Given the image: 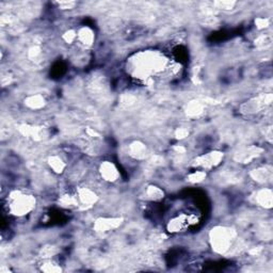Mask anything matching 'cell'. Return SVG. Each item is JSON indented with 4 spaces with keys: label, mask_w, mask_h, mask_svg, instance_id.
<instances>
[{
    "label": "cell",
    "mask_w": 273,
    "mask_h": 273,
    "mask_svg": "<svg viewBox=\"0 0 273 273\" xmlns=\"http://www.w3.org/2000/svg\"><path fill=\"white\" fill-rule=\"evenodd\" d=\"M178 71V64L172 62L160 50L146 49L138 51L127 61L129 75L143 83L154 81L156 77L176 75Z\"/></svg>",
    "instance_id": "6da1fadb"
},
{
    "label": "cell",
    "mask_w": 273,
    "mask_h": 273,
    "mask_svg": "<svg viewBox=\"0 0 273 273\" xmlns=\"http://www.w3.org/2000/svg\"><path fill=\"white\" fill-rule=\"evenodd\" d=\"M38 204L36 195L22 189H15L8 192L4 199V207L12 217L22 219L28 217L35 211Z\"/></svg>",
    "instance_id": "7a4b0ae2"
},
{
    "label": "cell",
    "mask_w": 273,
    "mask_h": 273,
    "mask_svg": "<svg viewBox=\"0 0 273 273\" xmlns=\"http://www.w3.org/2000/svg\"><path fill=\"white\" fill-rule=\"evenodd\" d=\"M236 239V231L229 226L218 225L209 232V242L212 250L219 255L230 252Z\"/></svg>",
    "instance_id": "3957f363"
},
{
    "label": "cell",
    "mask_w": 273,
    "mask_h": 273,
    "mask_svg": "<svg viewBox=\"0 0 273 273\" xmlns=\"http://www.w3.org/2000/svg\"><path fill=\"white\" fill-rule=\"evenodd\" d=\"M224 158V153L221 151H210L207 153H204V154H201L196 156L195 159L192 160L191 165L195 169L198 170H203V171H212L216 169L217 166L222 163Z\"/></svg>",
    "instance_id": "277c9868"
},
{
    "label": "cell",
    "mask_w": 273,
    "mask_h": 273,
    "mask_svg": "<svg viewBox=\"0 0 273 273\" xmlns=\"http://www.w3.org/2000/svg\"><path fill=\"white\" fill-rule=\"evenodd\" d=\"M272 103V94L271 93H264V94L257 95L255 97H252L248 101L244 102L239 111L244 116H253L256 115V113L262 112L264 109L271 105Z\"/></svg>",
    "instance_id": "5b68a950"
},
{
    "label": "cell",
    "mask_w": 273,
    "mask_h": 273,
    "mask_svg": "<svg viewBox=\"0 0 273 273\" xmlns=\"http://www.w3.org/2000/svg\"><path fill=\"white\" fill-rule=\"evenodd\" d=\"M264 153V149L257 145H246L243 148H240L237 150L234 155H233V159L234 161L239 164H248L255 160V159L259 158Z\"/></svg>",
    "instance_id": "8992f818"
},
{
    "label": "cell",
    "mask_w": 273,
    "mask_h": 273,
    "mask_svg": "<svg viewBox=\"0 0 273 273\" xmlns=\"http://www.w3.org/2000/svg\"><path fill=\"white\" fill-rule=\"evenodd\" d=\"M124 223L122 217H99L93 223V231L97 234H107L117 230Z\"/></svg>",
    "instance_id": "52a82bcc"
},
{
    "label": "cell",
    "mask_w": 273,
    "mask_h": 273,
    "mask_svg": "<svg viewBox=\"0 0 273 273\" xmlns=\"http://www.w3.org/2000/svg\"><path fill=\"white\" fill-rule=\"evenodd\" d=\"M98 174L104 182L115 184L121 178V172L115 162L110 160H104L98 165Z\"/></svg>",
    "instance_id": "ba28073f"
},
{
    "label": "cell",
    "mask_w": 273,
    "mask_h": 273,
    "mask_svg": "<svg viewBox=\"0 0 273 273\" xmlns=\"http://www.w3.org/2000/svg\"><path fill=\"white\" fill-rule=\"evenodd\" d=\"M190 225H192L190 215L181 214L169 220L166 223V231L170 234H179V233L187 230Z\"/></svg>",
    "instance_id": "9c48e42d"
},
{
    "label": "cell",
    "mask_w": 273,
    "mask_h": 273,
    "mask_svg": "<svg viewBox=\"0 0 273 273\" xmlns=\"http://www.w3.org/2000/svg\"><path fill=\"white\" fill-rule=\"evenodd\" d=\"M76 195L78 197L79 207L82 206L83 208H91L94 206L99 199V196L95 190L90 187H80L76 190Z\"/></svg>",
    "instance_id": "30bf717a"
},
{
    "label": "cell",
    "mask_w": 273,
    "mask_h": 273,
    "mask_svg": "<svg viewBox=\"0 0 273 273\" xmlns=\"http://www.w3.org/2000/svg\"><path fill=\"white\" fill-rule=\"evenodd\" d=\"M95 43V31L89 26H82L77 29V43L81 49H90Z\"/></svg>",
    "instance_id": "8fae6325"
},
{
    "label": "cell",
    "mask_w": 273,
    "mask_h": 273,
    "mask_svg": "<svg viewBox=\"0 0 273 273\" xmlns=\"http://www.w3.org/2000/svg\"><path fill=\"white\" fill-rule=\"evenodd\" d=\"M128 156L134 159V160L142 161L150 157V150L144 142L140 141V140H135L131 143H129L127 148Z\"/></svg>",
    "instance_id": "7c38bea8"
},
{
    "label": "cell",
    "mask_w": 273,
    "mask_h": 273,
    "mask_svg": "<svg viewBox=\"0 0 273 273\" xmlns=\"http://www.w3.org/2000/svg\"><path fill=\"white\" fill-rule=\"evenodd\" d=\"M250 177L255 183L259 185H265L272 179V166L271 165H263L252 170L250 172Z\"/></svg>",
    "instance_id": "4fadbf2b"
},
{
    "label": "cell",
    "mask_w": 273,
    "mask_h": 273,
    "mask_svg": "<svg viewBox=\"0 0 273 273\" xmlns=\"http://www.w3.org/2000/svg\"><path fill=\"white\" fill-rule=\"evenodd\" d=\"M254 202L265 209H271L273 204V193L270 188H262L255 192Z\"/></svg>",
    "instance_id": "5bb4252c"
},
{
    "label": "cell",
    "mask_w": 273,
    "mask_h": 273,
    "mask_svg": "<svg viewBox=\"0 0 273 273\" xmlns=\"http://www.w3.org/2000/svg\"><path fill=\"white\" fill-rule=\"evenodd\" d=\"M24 106L31 111H39L46 107L47 101L42 94H31L24 98Z\"/></svg>",
    "instance_id": "9a60e30c"
},
{
    "label": "cell",
    "mask_w": 273,
    "mask_h": 273,
    "mask_svg": "<svg viewBox=\"0 0 273 273\" xmlns=\"http://www.w3.org/2000/svg\"><path fill=\"white\" fill-rule=\"evenodd\" d=\"M58 205L63 209H74L79 207V202L76 192H64L58 198Z\"/></svg>",
    "instance_id": "2e32d148"
},
{
    "label": "cell",
    "mask_w": 273,
    "mask_h": 273,
    "mask_svg": "<svg viewBox=\"0 0 273 273\" xmlns=\"http://www.w3.org/2000/svg\"><path fill=\"white\" fill-rule=\"evenodd\" d=\"M47 165L49 166V169L55 173V174H58V175L63 174L66 168H68V164H66L64 159L57 154L48 156Z\"/></svg>",
    "instance_id": "e0dca14e"
},
{
    "label": "cell",
    "mask_w": 273,
    "mask_h": 273,
    "mask_svg": "<svg viewBox=\"0 0 273 273\" xmlns=\"http://www.w3.org/2000/svg\"><path fill=\"white\" fill-rule=\"evenodd\" d=\"M144 195L150 202H161L165 196V193L159 186L149 185L144 190Z\"/></svg>",
    "instance_id": "ac0fdd59"
},
{
    "label": "cell",
    "mask_w": 273,
    "mask_h": 273,
    "mask_svg": "<svg viewBox=\"0 0 273 273\" xmlns=\"http://www.w3.org/2000/svg\"><path fill=\"white\" fill-rule=\"evenodd\" d=\"M205 111V105L199 101H191L185 107L186 116L190 118L201 117Z\"/></svg>",
    "instance_id": "d6986e66"
},
{
    "label": "cell",
    "mask_w": 273,
    "mask_h": 273,
    "mask_svg": "<svg viewBox=\"0 0 273 273\" xmlns=\"http://www.w3.org/2000/svg\"><path fill=\"white\" fill-rule=\"evenodd\" d=\"M41 264H39V270L47 273H57L61 272L62 267L60 266L54 258L49 259H41Z\"/></svg>",
    "instance_id": "ffe728a7"
},
{
    "label": "cell",
    "mask_w": 273,
    "mask_h": 273,
    "mask_svg": "<svg viewBox=\"0 0 273 273\" xmlns=\"http://www.w3.org/2000/svg\"><path fill=\"white\" fill-rule=\"evenodd\" d=\"M206 177H207V172L203 171V170H198L195 169L192 172H190L189 174L186 177L187 182L192 184V185H196V184H201L203 183Z\"/></svg>",
    "instance_id": "44dd1931"
},
{
    "label": "cell",
    "mask_w": 273,
    "mask_h": 273,
    "mask_svg": "<svg viewBox=\"0 0 273 273\" xmlns=\"http://www.w3.org/2000/svg\"><path fill=\"white\" fill-rule=\"evenodd\" d=\"M59 253V250L54 244H45L42 246L41 250L39 252V256L41 259H49L54 258Z\"/></svg>",
    "instance_id": "7402d4cb"
},
{
    "label": "cell",
    "mask_w": 273,
    "mask_h": 273,
    "mask_svg": "<svg viewBox=\"0 0 273 273\" xmlns=\"http://www.w3.org/2000/svg\"><path fill=\"white\" fill-rule=\"evenodd\" d=\"M43 55V49L42 46L39 44H33L27 50V58L30 61H39L41 60V57Z\"/></svg>",
    "instance_id": "603a6c76"
},
{
    "label": "cell",
    "mask_w": 273,
    "mask_h": 273,
    "mask_svg": "<svg viewBox=\"0 0 273 273\" xmlns=\"http://www.w3.org/2000/svg\"><path fill=\"white\" fill-rule=\"evenodd\" d=\"M62 41L66 45H74L77 43V29H68L63 32Z\"/></svg>",
    "instance_id": "cb8c5ba5"
},
{
    "label": "cell",
    "mask_w": 273,
    "mask_h": 273,
    "mask_svg": "<svg viewBox=\"0 0 273 273\" xmlns=\"http://www.w3.org/2000/svg\"><path fill=\"white\" fill-rule=\"evenodd\" d=\"M238 4V2L236 1H215L212 2V6H214L215 9L217 10H220V11H233L235 8L236 5Z\"/></svg>",
    "instance_id": "d4e9b609"
},
{
    "label": "cell",
    "mask_w": 273,
    "mask_h": 273,
    "mask_svg": "<svg viewBox=\"0 0 273 273\" xmlns=\"http://www.w3.org/2000/svg\"><path fill=\"white\" fill-rule=\"evenodd\" d=\"M190 136V130L188 127H177L174 131V137L179 140V141H183V140L187 139Z\"/></svg>",
    "instance_id": "484cf974"
},
{
    "label": "cell",
    "mask_w": 273,
    "mask_h": 273,
    "mask_svg": "<svg viewBox=\"0 0 273 273\" xmlns=\"http://www.w3.org/2000/svg\"><path fill=\"white\" fill-rule=\"evenodd\" d=\"M255 44L258 46V47L262 48H267L268 46L271 45V37L270 36H261L256 41Z\"/></svg>",
    "instance_id": "4316f807"
},
{
    "label": "cell",
    "mask_w": 273,
    "mask_h": 273,
    "mask_svg": "<svg viewBox=\"0 0 273 273\" xmlns=\"http://www.w3.org/2000/svg\"><path fill=\"white\" fill-rule=\"evenodd\" d=\"M255 26L258 29H266L270 26V19L266 18V17H258L255 19Z\"/></svg>",
    "instance_id": "83f0119b"
},
{
    "label": "cell",
    "mask_w": 273,
    "mask_h": 273,
    "mask_svg": "<svg viewBox=\"0 0 273 273\" xmlns=\"http://www.w3.org/2000/svg\"><path fill=\"white\" fill-rule=\"evenodd\" d=\"M56 4L58 5V9L60 10H73L77 5V2L75 1H60V2H56Z\"/></svg>",
    "instance_id": "f1b7e54d"
},
{
    "label": "cell",
    "mask_w": 273,
    "mask_h": 273,
    "mask_svg": "<svg viewBox=\"0 0 273 273\" xmlns=\"http://www.w3.org/2000/svg\"><path fill=\"white\" fill-rule=\"evenodd\" d=\"M173 151H174V153L177 155H185L186 153H187V148H186L185 145L178 144L173 146Z\"/></svg>",
    "instance_id": "f546056e"
},
{
    "label": "cell",
    "mask_w": 273,
    "mask_h": 273,
    "mask_svg": "<svg viewBox=\"0 0 273 273\" xmlns=\"http://www.w3.org/2000/svg\"><path fill=\"white\" fill-rule=\"evenodd\" d=\"M85 134L88 135V137H90V138H99V137H101V135L98 134V131L95 130L94 128H86Z\"/></svg>",
    "instance_id": "4dcf8cb0"
}]
</instances>
